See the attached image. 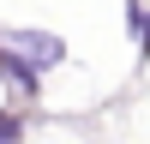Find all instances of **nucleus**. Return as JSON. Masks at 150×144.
<instances>
[{
  "instance_id": "f257e3e1",
  "label": "nucleus",
  "mask_w": 150,
  "mask_h": 144,
  "mask_svg": "<svg viewBox=\"0 0 150 144\" xmlns=\"http://www.w3.org/2000/svg\"><path fill=\"white\" fill-rule=\"evenodd\" d=\"M0 48L6 54H24V66H54V60H66V42L48 30H0Z\"/></svg>"
},
{
  "instance_id": "f03ea898",
  "label": "nucleus",
  "mask_w": 150,
  "mask_h": 144,
  "mask_svg": "<svg viewBox=\"0 0 150 144\" xmlns=\"http://www.w3.org/2000/svg\"><path fill=\"white\" fill-rule=\"evenodd\" d=\"M0 78H6V84H12V90H36V72H30V66H24V60H18V54H6V48H0Z\"/></svg>"
},
{
  "instance_id": "7ed1b4c3",
  "label": "nucleus",
  "mask_w": 150,
  "mask_h": 144,
  "mask_svg": "<svg viewBox=\"0 0 150 144\" xmlns=\"http://www.w3.org/2000/svg\"><path fill=\"white\" fill-rule=\"evenodd\" d=\"M132 30H138V42L150 48V12H138V6H132Z\"/></svg>"
},
{
  "instance_id": "20e7f679",
  "label": "nucleus",
  "mask_w": 150,
  "mask_h": 144,
  "mask_svg": "<svg viewBox=\"0 0 150 144\" xmlns=\"http://www.w3.org/2000/svg\"><path fill=\"white\" fill-rule=\"evenodd\" d=\"M0 144H18V120L12 114H0Z\"/></svg>"
}]
</instances>
